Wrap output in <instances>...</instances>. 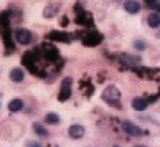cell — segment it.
<instances>
[{
  "mask_svg": "<svg viewBox=\"0 0 160 147\" xmlns=\"http://www.w3.org/2000/svg\"><path fill=\"white\" fill-rule=\"evenodd\" d=\"M139 147H140V145H139Z\"/></svg>",
  "mask_w": 160,
  "mask_h": 147,
  "instance_id": "9a60e30c",
  "label": "cell"
},
{
  "mask_svg": "<svg viewBox=\"0 0 160 147\" xmlns=\"http://www.w3.org/2000/svg\"><path fill=\"white\" fill-rule=\"evenodd\" d=\"M116 147H119V145H116Z\"/></svg>",
  "mask_w": 160,
  "mask_h": 147,
  "instance_id": "5bb4252c",
  "label": "cell"
},
{
  "mask_svg": "<svg viewBox=\"0 0 160 147\" xmlns=\"http://www.w3.org/2000/svg\"><path fill=\"white\" fill-rule=\"evenodd\" d=\"M69 94H71V79L66 78V79L63 81V93L60 94V99H61V101H64V99H66Z\"/></svg>",
  "mask_w": 160,
  "mask_h": 147,
  "instance_id": "ba28073f",
  "label": "cell"
},
{
  "mask_svg": "<svg viewBox=\"0 0 160 147\" xmlns=\"http://www.w3.org/2000/svg\"><path fill=\"white\" fill-rule=\"evenodd\" d=\"M134 46H135L137 50H145V48H147V43L142 42V40H135V42H134Z\"/></svg>",
  "mask_w": 160,
  "mask_h": 147,
  "instance_id": "4fadbf2b",
  "label": "cell"
},
{
  "mask_svg": "<svg viewBox=\"0 0 160 147\" xmlns=\"http://www.w3.org/2000/svg\"><path fill=\"white\" fill-rule=\"evenodd\" d=\"M132 108L135 111H144L147 108V101H145L144 98H135L134 101H132Z\"/></svg>",
  "mask_w": 160,
  "mask_h": 147,
  "instance_id": "9c48e42d",
  "label": "cell"
},
{
  "mask_svg": "<svg viewBox=\"0 0 160 147\" xmlns=\"http://www.w3.org/2000/svg\"><path fill=\"white\" fill-rule=\"evenodd\" d=\"M22 108H23V101H22V99H12V101L8 103V109L12 111V113H18Z\"/></svg>",
  "mask_w": 160,
  "mask_h": 147,
  "instance_id": "30bf717a",
  "label": "cell"
},
{
  "mask_svg": "<svg viewBox=\"0 0 160 147\" xmlns=\"http://www.w3.org/2000/svg\"><path fill=\"white\" fill-rule=\"evenodd\" d=\"M147 25L152 28H158L160 27V15L158 13H150L147 17Z\"/></svg>",
  "mask_w": 160,
  "mask_h": 147,
  "instance_id": "52a82bcc",
  "label": "cell"
},
{
  "mask_svg": "<svg viewBox=\"0 0 160 147\" xmlns=\"http://www.w3.org/2000/svg\"><path fill=\"white\" fill-rule=\"evenodd\" d=\"M121 126H122V131L126 134H129V136H142V134H144V131H142L139 126H135L134 122H130V121H124Z\"/></svg>",
  "mask_w": 160,
  "mask_h": 147,
  "instance_id": "3957f363",
  "label": "cell"
},
{
  "mask_svg": "<svg viewBox=\"0 0 160 147\" xmlns=\"http://www.w3.org/2000/svg\"><path fill=\"white\" fill-rule=\"evenodd\" d=\"M124 8H126L127 13H139L140 12V3L137 2V0H127L126 3H124Z\"/></svg>",
  "mask_w": 160,
  "mask_h": 147,
  "instance_id": "277c9868",
  "label": "cell"
},
{
  "mask_svg": "<svg viewBox=\"0 0 160 147\" xmlns=\"http://www.w3.org/2000/svg\"><path fill=\"white\" fill-rule=\"evenodd\" d=\"M15 40L20 45H28V43L33 42V33L30 30H25V28H18V30L15 32Z\"/></svg>",
  "mask_w": 160,
  "mask_h": 147,
  "instance_id": "6da1fadb",
  "label": "cell"
},
{
  "mask_svg": "<svg viewBox=\"0 0 160 147\" xmlns=\"http://www.w3.org/2000/svg\"><path fill=\"white\" fill-rule=\"evenodd\" d=\"M48 124H58L60 122V116L55 114V113H50V114H46V119H45Z\"/></svg>",
  "mask_w": 160,
  "mask_h": 147,
  "instance_id": "8fae6325",
  "label": "cell"
},
{
  "mask_svg": "<svg viewBox=\"0 0 160 147\" xmlns=\"http://www.w3.org/2000/svg\"><path fill=\"white\" fill-rule=\"evenodd\" d=\"M69 136L73 137V139H81L82 136H84V127L79 126V124H74V126H71L69 127Z\"/></svg>",
  "mask_w": 160,
  "mask_h": 147,
  "instance_id": "5b68a950",
  "label": "cell"
},
{
  "mask_svg": "<svg viewBox=\"0 0 160 147\" xmlns=\"http://www.w3.org/2000/svg\"><path fill=\"white\" fill-rule=\"evenodd\" d=\"M33 129H35V132H37L38 136H48V131H46L45 127H41L40 124H33Z\"/></svg>",
  "mask_w": 160,
  "mask_h": 147,
  "instance_id": "7c38bea8",
  "label": "cell"
},
{
  "mask_svg": "<svg viewBox=\"0 0 160 147\" xmlns=\"http://www.w3.org/2000/svg\"><path fill=\"white\" fill-rule=\"evenodd\" d=\"M23 78H25V73H23L22 68H13L10 71V79L15 81V83H20V81H23Z\"/></svg>",
  "mask_w": 160,
  "mask_h": 147,
  "instance_id": "8992f818",
  "label": "cell"
},
{
  "mask_svg": "<svg viewBox=\"0 0 160 147\" xmlns=\"http://www.w3.org/2000/svg\"><path fill=\"white\" fill-rule=\"evenodd\" d=\"M102 98H104L108 103L116 104V106H117V101L121 99V93H119V89H117L116 86H109L108 89H106V91L102 93Z\"/></svg>",
  "mask_w": 160,
  "mask_h": 147,
  "instance_id": "7a4b0ae2",
  "label": "cell"
}]
</instances>
